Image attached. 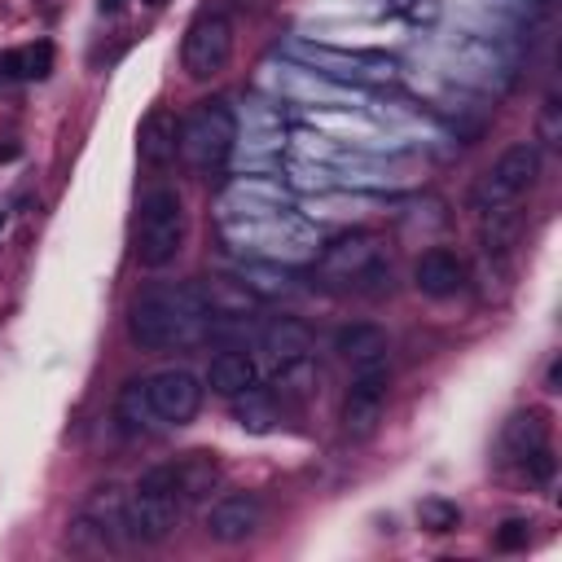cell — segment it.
Here are the masks:
<instances>
[{"instance_id":"1","label":"cell","mask_w":562,"mask_h":562,"mask_svg":"<svg viewBox=\"0 0 562 562\" xmlns=\"http://www.w3.org/2000/svg\"><path fill=\"white\" fill-rule=\"evenodd\" d=\"M211 321L215 303L202 285H145L127 307V338L145 351H171L211 334Z\"/></svg>"},{"instance_id":"2","label":"cell","mask_w":562,"mask_h":562,"mask_svg":"<svg viewBox=\"0 0 562 562\" xmlns=\"http://www.w3.org/2000/svg\"><path fill=\"white\" fill-rule=\"evenodd\" d=\"M224 237L237 250L255 255L259 263H307L321 250L316 228L303 224L299 215H285V211H272V215H259V220H228Z\"/></svg>"},{"instance_id":"3","label":"cell","mask_w":562,"mask_h":562,"mask_svg":"<svg viewBox=\"0 0 562 562\" xmlns=\"http://www.w3.org/2000/svg\"><path fill=\"white\" fill-rule=\"evenodd\" d=\"M189 237V215L176 189L158 184L140 198V220H136V259L140 268H167Z\"/></svg>"},{"instance_id":"4","label":"cell","mask_w":562,"mask_h":562,"mask_svg":"<svg viewBox=\"0 0 562 562\" xmlns=\"http://www.w3.org/2000/svg\"><path fill=\"white\" fill-rule=\"evenodd\" d=\"M180 509H184V496H180L176 470L171 465H149L136 483V492H127V536L145 540V544H158L176 531Z\"/></svg>"},{"instance_id":"5","label":"cell","mask_w":562,"mask_h":562,"mask_svg":"<svg viewBox=\"0 0 562 562\" xmlns=\"http://www.w3.org/2000/svg\"><path fill=\"white\" fill-rule=\"evenodd\" d=\"M233 145H237V114L228 110V101H202L180 119V158L198 176L220 171Z\"/></svg>"},{"instance_id":"6","label":"cell","mask_w":562,"mask_h":562,"mask_svg":"<svg viewBox=\"0 0 562 562\" xmlns=\"http://www.w3.org/2000/svg\"><path fill=\"white\" fill-rule=\"evenodd\" d=\"M316 268H321L325 285H347V290H360V294H369V281L391 277V263H386V250H382L378 233L338 237L334 246L316 250Z\"/></svg>"},{"instance_id":"7","label":"cell","mask_w":562,"mask_h":562,"mask_svg":"<svg viewBox=\"0 0 562 562\" xmlns=\"http://www.w3.org/2000/svg\"><path fill=\"white\" fill-rule=\"evenodd\" d=\"M540 180V149L531 140H514L474 184L470 202L474 211H492V206H514L518 198H527Z\"/></svg>"},{"instance_id":"8","label":"cell","mask_w":562,"mask_h":562,"mask_svg":"<svg viewBox=\"0 0 562 562\" xmlns=\"http://www.w3.org/2000/svg\"><path fill=\"white\" fill-rule=\"evenodd\" d=\"M233 57V22L220 9H206L189 22L184 44H180V61L189 79H215Z\"/></svg>"},{"instance_id":"9","label":"cell","mask_w":562,"mask_h":562,"mask_svg":"<svg viewBox=\"0 0 562 562\" xmlns=\"http://www.w3.org/2000/svg\"><path fill=\"white\" fill-rule=\"evenodd\" d=\"M386 400H391V378L386 369H356L351 386L342 395V435L347 439H369L382 417H386Z\"/></svg>"},{"instance_id":"10","label":"cell","mask_w":562,"mask_h":562,"mask_svg":"<svg viewBox=\"0 0 562 562\" xmlns=\"http://www.w3.org/2000/svg\"><path fill=\"white\" fill-rule=\"evenodd\" d=\"M145 391L158 422H171V426H184L202 408V382L189 369H158L154 378H145Z\"/></svg>"},{"instance_id":"11","label":"cell","mask_w":562,"mask_h":562,"mask_svg":"<svg viewBox=\"0 0 562 562\" xmlns=\"http://www.w3.org/2000/svg\"><path fill=\"white\" fill-rule=\"evenodd\" d=\"M263 527V501L255 492H228L206 509V536L220 544H241Z\"/></svg>"},{"instance_id":"12","label":"cell","mask_w":562,"mask_h":562,"mask_svg":"<svg viewBox=\"0 0 562 562\" xmlns=\"http://www.w3.org/2000/svg\"><path fill=\"white\" fill-rule=\"evenodd\" d=\"M334 351L356 369H386V356H391V338L382 325H369V321H356V325H342L334 334Z\"/></svg>"},{"instance_id":"13","label":"cell","mask_w":562,"mask_h":562,"mask_svg":"<svg viewBox=\"0 0 562 562\" xmlns=\"http://www.w3.org/2000/svg\"><path fill=\"white\" fill-rule=\"evenodd\" d=\"M413 285L426 294V299H452L461 285H465V263L452 255V250H426L417 255L413 263Z\"/></svg>"},{"instance_id":"14","label":"cell","mask_w":562,"mask_h":562,"mask_svg":"<svg viewBox=\"0 0 562 562\" xmlns=\"http://www.w3.org/2000/svg\"><path fill=\"white\" fill-rule=\"evenodd\" d=\"M136 149H140V162L149 167H167L180 149V123L167 105H154L145 119H140V132H136Z\"/></svg>"},{"instance_id":"15","label":"cell","mask_w":562,"mask_h":562,"mask_svg":"<svg viewBox=\"0 0 562 562\" xmlns=\"http://www.w3.org/2000/svg\"><path fill=\"white\" fill-rule=\"evenodd\" d=\"M259 351L277 369L290 364V360H303V356H312V329L303 321H294V316H277V321H268L259 329Z\"/></svg>"},{"instance_id":"16","label":"cell","mask_w":562,"mask_h":562,"mask_svg":"<svg viewBox=\"0 0 562 562\" xmlns=\"http://www.w3.org/2000/svg\"><path fill=\"white\" fill-rule=\"evenodd\" d=\"M277 88H281L285 97H299V101H329V105L356 101V97H351V88H342V83H334V79L316 75L312 66H294V61H285V66L277 70Z\"/></svg>"},{"instance_id":"17","label":"cell","mask_w":562,"mask_h":562,"mask_svg":"<svg viewBox=\"0 0 562 562\" xmlns=\"http://www.w3.org/2000/svg\"><path fill=\"white\" fill-rule=\"evenodd\" d=\"M501 443H505V457L518 461V465H522L527 457H536L540 448H549V422H544V413H540V408L514 413V417L505 422Z\"/></svg>"},{"instance_id":"18","label":"cell","mask_w":562,"mask_h":562,"mask_svg":"<svg viewBox=\"0 0 562 562\" xmlns=\"http://www.w3.org/2000/svg\"><path fill=\"white\" fill-rule=\"evenodd\" d=\"M79 514H88V518L105 531L110 544H119V540L127 536V492H123L119 483H101V487H92V496L83 501Z\"/></svg>"},{"instance_id":"19","label":"cell","mask_w":562,"mask_h":562,"mask_svg":"<svg viewBox=\"0 0 562 562\" xmlns=\"http://www.w3.org/2000/svg\"><path fill=\"white\" fill-rule=\"evenodd\" d=\"M255 378H259V369H255V360H250L246 351L228 347V351L211 356V369H206V382H211V391H220V395H228V400H233L237 391L255 386Z\"/></svg>"},{"instance_id":"20","label":"cell","mask_w":562,"mask_h":562,"mask_svg":"<svg viewBox=\"0 0 562 562\" xmlns=\"http://www.w3.org/2000/svg\"><path fill=\"white\" fill-rule=\"evenodd\" d=\"M114 422H119V430H123L127 439L149 435V430L158 426V413H154V404H149L145 382H123V391H119V400H114Z\"/></svg>"},{"instance_id":"21","label":"cell","mask_w":562,"mask_h":562,"mask_svg":"<svg viewBox=\"0 0 562 562\" xmlns=\"http://www.w3.org/2000/svg\"><path fill=\"white\" fill-rule=\"evenodd\" d=\"M171 470H176V483H180V496L184 501H206L220 487V461H215V452H184Z\"/></svg>"},{"instance_id":"22","label":"cell","mask_w":562,"mask_h":562,"mask_svg":"<svg viewBox=\"0 0 562 562\" xmlns=\"http://www.w3.org/2000/svg\"><path fill=\"white\" fill-rule=\"evenodd\" d=\"M479 215H483V224H479L483 250H487V255H505V250L518 241V233H522V211H518V202H514V206H492V211H479Z\"/></svg>"},{"instance_id":"23","label":"cell","mask_w":562,"mask_h":562,"mask_svg":"<svg viewBox=\"0 0 562 562\" xmlns=\"http://www.w3.org/2000/svg\"><path fill=\"white\" fill-rule=\"evenodd\" d=\"M233 400H237V422H241L246 430H255V435L272 430V422H277V395H272V391L246 386V391H237Z\"/></svg>"},{"instance_id":"24","label":"cell","mask_w":562,"mask_h":562,"mask_svg":"<svg viewBox=\"0 0 562 562\" xmlns=\"http://www.w3.org/2000/svg\"><path fill=\"white\" fill-rule=\"evenodd\" d=\"M48 70H53V44L48 40H35V44L4 53V75H13V79H44Z\"/></svg>"},{"instance_id":"25","label":"cell","mask_w":562,"mask_h":562,"mask_svg":"<svg viewBox=\"0 0 562 562\" xmlns=\"http://www.w3.org/2000/svg\"><path fill=\"white\" fill-rule=\"evenodd\" d=\"M417 518H422L426 531L443 536V531H452V527L461 522V509H457L452 501H443V496H426V501L417 505Z\"/></svg>"},{"instance_id":"26","label":"cell","mask_w":562,"mask_h":562,"mask_svg":"<svg viewBox=\"0 0 562 562\" xmlns=\"http://www.w3.org/2000/svg\"><path fill=\"white\" fill-rule=\"evenodd\" d=\"M527 527H531L527 518H509V522H501V531H496V549H505V553H509V549H527V536H531Z\"/></svg>"},{"instance_id":"27","label":"cell","mask_w":562,"mask_h":562,"mask_svg":"<svg viewBox=\"0 0 562 562\" xmlns=\"http://www.w3.org/2000/svg\"><path fill=\"white\" fill-rule=\"evenodd\" d=\"M237 277H241V285H259L263 294H272V290H281V285H285L277 272H268V268H259V263H246Z\"/></svg>"},{"instance_id":"28","label":"cell","mask_w":562,"mask_h":562,"mask_svg":"<svg viewBox=\"0 0 562 562\" xmlns=\"http://www.w3.org/2000/svg\"><path fill=\"white\" fill-rule=\"evenodd\" d=\"M558 136H562V127H558V97L549 92L544 97V110H540V140L544 145H558Z\"/></svg>"},{"instance_id":"29","label":"cell","mask_w":562,"mask_h":562,"mask_svg":"<svg viewBox=\"0 0 562 562\" xmlns=\"http://www.w3.org/2000/svg\"><path fill=\"white\" fill-rule=\"evenodd\" d=\"M558 373H562V364L553 360V364H549V391H562V386H558Z\"/></svg>"},{"instance_id":"30","label":"cell","mask_w":562,"mask_h":562,"mask_svg":"<svg viewBox=\"0 0 562 562\" xmlns=\"http://www.w3.org/2000/svg\"><path fill=\"white\" fill-rule=\"evenodd\" d=\"M0 66H4V57H0Z\"/></svg>"}]
</instances>
